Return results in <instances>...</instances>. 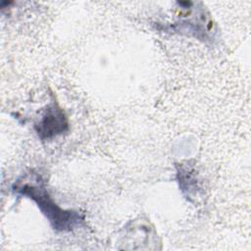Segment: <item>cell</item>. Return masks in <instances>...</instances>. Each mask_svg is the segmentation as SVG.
I'll return each instance as SVG.
<instances>
[{"label": "cell", "instance_id": "obj_1", "mask_svg": "<svg viewBox=\"0 0 251 251\" xmlns=\"http://www.w3.org/2000/svg\"><path fill=\"white\" fill-rule=\"evenodd\" d=\"M21 193L27 195L36 201L42 212L46 215L53 226L57 229H70L78 220L76 213L72 211L61 210L49 197L46 190L41 186L25 184L17 187Z\"/></svg>", "mask_w": 251, "mask_h": 251}, {"label": "cell", "instance_id": "obj_2", "mask_svg": "<svg viewBox=\"0 0 251 251\" xmlns=\"http://www.w3.org/2000/svg\"><path fill=\"white\" fill-rule=\"evenodd\" d=\"M65 127H67V123L63 114L58 110H51L39 125L38 134L50 137L64 131Z\"/></svg>", "mask_w": 251, "mask_h": 251}]
</instances>
